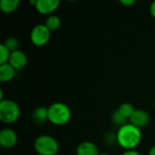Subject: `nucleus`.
Masks as SVG:
<instances>
[{"instance_id": "obj_1", "label": "nucleus", "mask_w": 155, "mask_h": 155, "mask_svg": "<svg viewBox=\"0 0 155 155\" xmlns=\"http://www.w3.org/2000/svg\"><path fill=\"white\" fill-rule=\"evenodd\" d=\"M116 139L118 145L125 151L134 150L142 141V132L131 123L126 124L118 129Z\"/></svg>"}, {"instance_id": "obj_2", "label": "nucleus", "mask_w": 155, "mask_h": 155, "mask_svg": "<svg viewBox=\"0 0 155 155\" xmlns=\"http://www.w3.org/2000/svg\"><path fill=\"white\" fill-rule=\"evenodd\" d=\"M72 116L71 109L62 102H55L48 107V121L54 125L66 124Z\"/></svg>"}, {"instance_id": "obj_3", "label": "nucleus", "mask_w": 155, "mask_h": 155, "mask_svg": "<svg viewBox=\"0 0 155 155\" xmlns=\"http://www.w3.org/2000/svg\"><path fill=\"white\" fill-rule=\"evenodd\" d=\"M35 152L39 155H56L59 152V143L55 138L50 135H40L34 143Z\"/></svg>"}, {"instance_id": "obj_4", "label": "nucleus", "mask_w": 155, "mask_h": 155, "mask_svg": "<svg viewBox=\"0 0 155 155\" xmlns=\"http://www.w3.org/2000/svg\"><path fill=\"white\" fill-rule=\"evenodd\" d=\"M20 116L19 105L13 100L0 102V121L4 124H13Z\"/></svg>"}, {"instance_id": "obj_5", "label": "nucleus", "mask_w": 155, "mask_h": 155, "mask_svg": "<svg viewBox=\"0 0 155 155\" xmlns=\"http://www.w3.org/2000/svg\"><path fill=\"white\" fill-rule=\"evenodd\" d=\"M51 37V31L45 24H38L33 27L30 33V39L33 45L36 46H43L49 41Z\"/></svg>"}, {"instance_id": "obj_6", "label": "nucleus", "mask_w": 155, "mask_h": 155, "mask_svg": "<svg viewBox=\"0 0 155 155\" xmlns=\"http://www.w3.org/2000/svg\"><path fill=\"white\" fill-rule=\"evenodd\" d=\"M17 140L16 133L11 128H4L0 132V145L3 148L9 149L15 146Z\"/></svg>"}, {"instance_id": "obj_7", "label": "nucleus", "mask_w": 155, "mask_h": 155, "mask_svg": "<svg viewBox=\"0 0 155 155\" xmlns=\"http://www.w3.org/2000/svg\"><path fill=\"white\" fill-rule=\"evenodd\" d=\"M60 5L59 0H37L35 9L43 15H49L54 12Z\"/></svg>"}, {"instance_id": "obj_8", "label": "nucleus", "mask_w": 155, "mask_h": 155, "mask_svg": "<svg viewBox=\"0 0 155 155\" xmlns=\"http://www.w3.org/2000/svg\"><path fill=\"white\" fill-rule=\"evenodd\" d=\"M8 64H11L15 70H20L26 65L27 56L22 50H15L14 52H11Z\"/></svg>"}, {"instance_id": "obj_9", "label": "nucleus", "mask_w": 155, "mask_h": 155, "mask_svg": "<svg viewBox=\"0 0 155 155\" xmlns=\"http://www.w3.org/2000/svg\"><path fill=\"white\" fill-rule=\"evenodd\" d=\"M130 123L138 128H143L150 123V115L143 109H135L134 114L130 118Z\"/></svg>"}, {"instance_id": "obj_10", "label": "nucleus", "mask_w": 155, "mask_h": 155, "mask_svg": "<svg viewBox=\"0 0 155 155\" xmlns=\"http://www.w3.org/2000/svg\"><path fill=\"white\" fill-rule=\"evenodd\" d=\"M77 155H99L98 147L92 142H83L76 148Z\"/></svg>"}, {"instance_id": "obj_11", "label": "nucleus", "mask_w": 155, "mask_h": 155, "mask_svg": "<svg viewBox=\"0 0 155 155\" xmlns=\"http://www.w3.org/2000/svg\"><path fill=\"white\" fill-rule=\"evenodd\" d=\"M15 74V69L8 63L0 64V82L6 83L11 81Z\"/></svg>"}, {"instance_id": "obj_12", "label": "nucleus", "mask_w": 155, "mask_h": 155, "mask_svg": "<svg viewBox=\"0 0 155 155\" xmlns=\"http://www.w3.org/2000/svg\"><path fill=\"white\" fill-rule=\"evenodd\" d=\"M33 119L38 124H44L48 121V108L45 106H39L35 108L33 113Z\"/></svg>"}, {"instance_id": "obj_13", "label": "nucleus", "mask_w": 155, "mask_h": 155, "mask_svg": "<svg viewBox=\"0 0 155 155\" xmlns=\"http://www.w3.org/2000/svg\"><path fill=\"white\" fill-rule=\"evenodd\" d=\"M20 4L19 0H1L0 9L5 14H10L15 11Z\"/></svg>"}, {"instance_id": "obj_14", "label": "nucleus", "mask_w": 155, "mask_h": 155, "mask_svg": "<svg viewBox=\"0 0 155 155\" xmlns=\"http://www.w3.org/2000/svg\"><path fill=\"white\" fill-rule=\"evenodd\" d=\"M45 25L47 26V28L53 32V31H55L57 30L60 25H61V19L58 15H48V17L46 18L45 20Z\"/></svg>"}, {"instance_id": "obj_15", "label": "nucleus", "mask_w": 155, "mask_h": 155, "mask_svg": "<svg viewBox=\"0 0 155 155\" xmlns=\"http://www.w3.org/2000/svg\"><path fill=\"white\" fill-rule=\"evenodd\" d=\"M117 111L124 118H126L128 120V119H130L132 117V115L134 114L135 109H134V105L132 104H130V103H123L119 106V108L117 109Z\"/></svg>"}, {"instance_id": "obj_16", "label": "nucleus", "mask_w": 155, "mask_h": 155, "mask_svg": "<svg viewBox=\"0 0 155 155\" xmlns=\"http://www.w3.org/2000/svg\"><path fill=\"white\" fill-rule=\"evenodd\" d=\"M6 48L10 51V52H14L15 50H18V45H19V42L15 37H8L7 39H5V43H3Z\"/></svg>"}, {"instance_id": "obj_17", "label": "nucleus", "mask_w": 155, "mask_h": 155, "mask_svg": "<svg viewBox=\"0 0 155 155\" xmlns=\"http://www.w3.org/2000/svg\"><path fill=\"white\" fill-rule=\"evenodd\" d=\"M11 52L6 48L4 44L0 45V64H4L8 63Z\"/></svg>"}, {"instance_id": "obj_18", "label": "nucleus", "mask_w": 155, "mask_h": 155, "mask_svg": "<svg viewBox=\"0 0 155 155\" xmlns=\"http://www.w3.org/2000/svg\"><path fill=\"white\" fill-rule=\"evenodd\" d=\"M112 121H113V123H114L115 125L119 126V128H120L121 126H123V125H124V124H127V123H126V122H127V119L124 118L117 110L113 114Z\"/></svg>"}, {"instance_id": "obj_19", "label": "nucleus", "mask_w": 155, "mask_h": 155, "mask_svg": "<svg viewBox=\"0 0 155 155\" xmlns=\"http://www.w3.org/2000/svg\"><path fill=\"white\" fill-rule=\"evenodd\" d=\"M122 155H142L138 151L135 150H129V151H125Z\"/></svg>"}, {"instance_id": "obj_20", "label": "nucleus", "mask_w": 155, "mask_h": 155, "mask_svg": "<svg viewBox=\"0 0 155 155\" xmlns=\"http://www.w3.org/2000/svg\"><path fill=\"white\" fill-rule=\"evenodd\" d=\"M120 2H121V4H123L124 5H126V6L135 4V0H121Z\"/></svg>"}, {"instance_id": "obj_21", "label": "nucleus", "mask_w": 155, "mask_h": 155, "mask_svg": "<svg viewBox=\"0 0 155 155\" xmlns=\"http://www.w3.org/2000/svg\"><path fill=\"white\" fill-rule=\"evenodd\" d=\"M150 13H151L152 16H153L155 18V1L152 2L150 5Z\"/></svg>"}, {"instance_id": "obj_22", "label": "nucleus", "mask_w": 155, "mask_h": 155, "mask_svg": "<svg viewBox=\"0 0 155 155\" xmlns=\"http://www.w3.org/2000/svg\"><path fill=\"white\" fill-rule=\"evenodd\" d=\"M148 155H155V145H153V146L150 149V151H149V153H148Z\"/></svg>"}, {"instance_id": "obj_23", "label": "nucleus", "mask_w": 155, "mask_h": 155, "mask_svg": "<svg viewBox=\"0 0 155 155\" xmlns=\"http://www.w3.org/2000/svg\"><path fill=\"white\" fill-rule=\"evenodd\" d=\"M99 155H111V154H109V153H100Z\"/></svg>"}]
</instances>
